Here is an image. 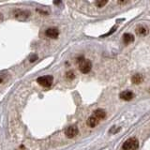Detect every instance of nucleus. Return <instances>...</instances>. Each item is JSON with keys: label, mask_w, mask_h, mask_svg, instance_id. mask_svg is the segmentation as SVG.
Instances as JSON below:
<instances>
[{"label": "nucleus", "mask_w": 150, "mask_h": 150, "mask_svg": "<svg viewBox=\"0 0 150 150\" xmlns=\"http://www.w3.org/2000/svg\"><path fill=\"white\" fill-rule=\"evenodd\" d=\"M105 116H106V112L104 110L97 109L93 112V115L91 116L88 117L87 125L90 127V128H95V127L98 124V122L105 118Z\"/></svg>", "instance_id": "obj_1"}, {"label": "nucleus", "mask_w": 150, "mask_h": 150, "mask_svg": "<svg viewBox=\"0 0 150 150\" xmlns=\"http://www.w3.org/2000/svg\"><path fill=\"white\" fill-rule=\"evenodd\" d=\"M77 62L79 64V69L80 71L86 74L91 70L92 69V63L90 60L86 59L83 56H79L77 58Z\"/></svg>", "instance_id": "obj_2"}, {"label": "nucleus", "mask_w": 150, "mask_h": 150, "mask_svg": "<svg viewBox=\"0 0 150 150\" xmlns=\"http://www.w3.org/2000/svg\"><path fill=\"white\" fill-rule=\"evenodd\" d=\"M122 147H123L124 150H137V148L139 147L138 140L134 137L129 138L123 144Z\"/></svg>", "instance_id": "obj_3"}, {"label": "nucleus", "mask_w": 150, "mask_h": 150, "mask_svg": "<svg viewBox=\"0 0 150 150\" xmlns=\"http://www.w3.org/2000/svg\"><path fill=\"white\" fill-rule=\"evenodd\" d=\"M53 81L54 78L51 75H45V76H41L37 79V83L43 87H50L53 84Z\"/></svg>", "instance_id": "obj_4"}, {"label": "nucleus", "mask_w": 150, "mask_h": 150, "mask_svg": "<svg viewBox=\"0 0 150 150\" xmlns=\"http://www.w3.org/2000/svg\"><path fill=\"white\" fill-rule=\"evenodd\" d=\"M30 13L29 11H22V9H16V11H13V16L15 17L18 20H25L28 17H29Z\"/></svg>", "instance_id": "obj_5"}, {"label": "nucleus", "mask_w": 150, "mask_h": 150, "mask_svg": "<svg viewBox=\"0 0 150 150\" xmlns=\"http://www.w3.org/2000/svg\"><path fill=\"white\" fill-rule=\"evenodd\" d=\"M79 132V130H78V128H77V126H69L68 127L67 129H65V135L67 136L68 138H73L75 137Z\"/></svg>", "instance_id": "obj_6"}, {"label": "nucleus", "mask_w": 150, "mask_h": 150, "mask_svg": "<svg viewBox=\"0 0 150 150\" xmlns=\"http://www.w3.org/2000/svg\"><path fill=\"white\" fill-rule=\"evenodd\" d=\"M45 35L50 38V39H56V38L58 37L59 35V31L58 29H56V28H48L46 31H45Z\"/></svg>", "instance_id": "obj_7"}, {"label": "nucleus", "mask_w": 150, "mask_h": 150, "mask_svg": "<svg viewBox=\"0 0 150 150\" xmlns=\"http://www.w3.org/2000/svg\"><path fill=\"white\" fill-rule=\"evenodd\" d=\"M134 98V94L131 91H123L120 94V98L124 100H130Z\"/></svg>", "instance_id": "obj_8"}, {"label": "nucleus", "mask_w": 150, "mask_h": 150, "mask_svg": "<svg viewBox=\"0 0 150 150\" xmlns=\"http://www.w3.org/2000/svg\"><path fill=\"white\" fill-rule=\"evenodd\" d=\"M123 41L125 44L131 43L134 41V36L132 34H129V33H125L123 35Z\"/></svg>", "instance_id": "obj_9"}, {"label": "nucleus", "mask_w": 150, "mask_h": 150, "mask_svg": "<svg viewBox=\"0 0 150 150\" xmlns=\"http://www.w3.org/2000/svg\"><path fill=\"white\" fill-rule=\"evenodd\" d=\"M136 33L140 36H145L148 34V29L146 28V26L139 25L137 28H136Z\"/></svg>", "instance_id": "obj_10"}, {"label": "nucleus", "mask_w": 150, "mask_h": 150, "mask_svg": "<svg viewBox=\"0 0 150 150\" xmlns=\"http://www.w3.org/2000/svg\"><path fill=\"white\" fill-rule=\"evenodd\" d=\"M143 80H144V78H143V76L141 74H135V75H133V77L131 78V81H132V83L134 84L141 83L143 82Z\"/></svg>", "instance_id": "obj_11"}, {"label": "nucleus", "mask_w": 150, "mask_h": 150, "mask_svg": "<svg viewBox=\"0 0 150 150\" xmlns=\"http://www.w3.org/2000/svg\"><path fill=\"white\" fill-rule=\"evenodd\" d=\"M108 0H96L95 3H96V6L97 7H100V8H102L104 7L105 5L107 4Z\"/></svg>", "instance_id": "obj_12"}, {"label": "nucleus", "mask_w": 150, "mask_h": 150, "mask_svg": "<svg viewBox=\"0 0 150 150\" xmlns=\"http://www.w3.org/2000/svg\"><path fill=\"white\" fill-rule=\"evenodd\" d=\"M66 76H67V78L69 80H73L75 78V75H74L73 71H68L67 74H66Z\"/></svg>", "instance_id": "obj_13"}, {"label": "nucleus", "mask_w": 150, "mask_h": 150, "mask_svg": "<svg viewBox=\"0 0 150 150\" xmlns=\"http://www.w3.org/2000/svg\"><path fill=\"white\" fill-rule=\"evenodd\" d=\"M117 2H118V4H120V5H126L129 2V0H118Z\"/></svg>", "instance_id": "obj_14"}, {"label": "nucleus", "mask_w": 150, "mask_h": 150, "mask_svg": "<svg viewBox=\"0 0 150 150\" xmlns=\"http://www.w3.org/2000/svg\"><path fill=\"white\" fill-rule=\"evenodd\" d=\"M36 59H38V56L37 55H33L32 58H30V62H34Z\"/></svg>", "instance_id": "obj_15"}, {"label": "nucleus", "mask_w": 150, "mask_h": 150, "mask_svg": "<svg viewBox=\"0 0 150 150\" xmlns=\"http://www.w3.org/2000/svg\"><path fill=\"white\" fill-rule=\"evenodd\" d=\"M60 0H54V3L55 4V5H59L60 4Z\"/></svg>", "instance_id": "obj_16"}, {"label": "nucleus", "mask_w": 150, "mask_h": 150, "mask_svg": "<svg viewBox=\"0 0 150 150\" xmlns=\"http://www.w3.org/2000/svg\"><path fill=\"white\" fill-rule=\"evenodd\" d=\"M2 20H3V15H2V13H0V22Z\"/></svg>", "instance_id": "obj_17"}]
</instances>
